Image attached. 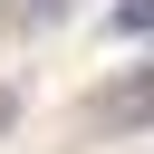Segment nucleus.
<instances>
[{
  "label": "nucleus",
  "mask_w": 154,
  "mask_h": 154,
  "mask_svg": "<svg viewBox=\"0 0 154 154\" xmlns=\"http://www.w3.org/2000/svg\"><path fill=\"white\" fill-rule=\"evenodd\" d=\"M10 19H19V29H48V19H58V0H10Z\"/></svg>",
  "instance_id": "7ed1b4c3"
},
{
  "label": "nucleus",
  "mask_w": 154,
  "mask_h": 154,
  "mask_svg": "<svg viewBox=\"0 0 154 154\" xmlns=\"http://www.w3.org/2000/svg\"><path fill=\"white\" fill-rule=\"evenodd\" d=\"M106 29H116V38H154V0H116Z\"/></svg>",
  "instance_id": "f03ea898"
},
{
  "label": "nucleus",
  "mask_w": 154,
  "mask_h": 154,
  "mask_svg": "<svg viewBox=\"0 0 154 154\" xmlns=\"http://www.w3.org/2000/svg\"><path fill=\"white\" fill-rule=\"evenodd\" d=\"M10 125H19V87H0V135H10Z\"/></svg>",
  "instance_id": "20e7f679"
},
{
  "label": "nucleus",
  "mask_w": 154,
  "mask_h": 154,
  "mask_svg": "<svg viewBox=\"0 0 154 154\" xmlns=\"http://www.w3.org/2000/svg\"><path fill=\"white\" fill-rule=\"evenodd\" d=\"M96 125H106V135H144V125H154V67H125V77L96 96Z\"/></svg>",
  "instance_id": "f257e3e1"
}]
</instances>
